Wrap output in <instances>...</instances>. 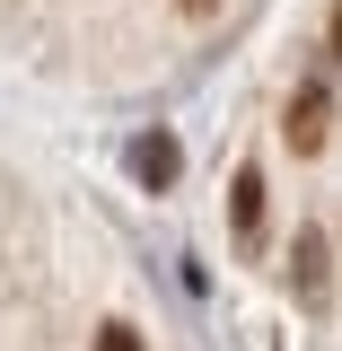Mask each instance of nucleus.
Here are the masks:
<instances>
[{
  "instance_id": "obj_2",
  "label": "nucleus",
  "mask_w": 342,
  "mask_h": 351,
  "mask_svg": "<svg viewBox=\"0 0 342 351\" xmlns=\"http://www.w3.org/2000/svg\"><path fill=\"white\" fill-rule=\"evenodd\" d=\"M334 132V88H299L290 97V149H325Z\"/></svg>"
},
{
  "instance_id": "obj_5",
  "label": "nucleus",
  "mask_w": 342,
  "mask_h": 351,
  "mask_svg": "<svg viewBox=\"0 0 342 351\" xmlns=\"http://www.w3.org/2000/svg\"><path fill=\"white\" fill-rule=\"evenodd\" d=\"M97 351H141V334H132V325H106V334H97Z\"/></svg>"
},
{
  "instance_id": "obj_7",
  "label": "nucleus",
  "mask_w": 342,
  "mask_h": 351,
  "mask_svg": "<svg viewBox=\"0 0 342 351\" xmlns=\"http://www.w3.org/2000/svg\"><path fill=\"white\" fill-rule=\"evenodd\" d=\"M175 9H193V18H202V9H219V0H175Z\"/></svg>"
},
{
  "instance_id": "obj_1",
  "label": "nucleus",
  "mask_w": 342,
  "mask_h": 351,
  "mask_svg": "<svg viewBox=\"0 0 342 351\" xmlns=\"http://www.w3.org/2000/svg\"><path fill=\"white\" fill-rule=\"evenodd\" d=\"M175 167H184L175 132H141V141H132V176H141L149 193H167V184H175Z\"/></svg>"
},
{
  "instance_id": "obj_4",
  "label": "nucleus",
  "mask_w": 342,
  "mask_h": 351,
  "mask_svg": "<svg viewBox=\"0 0 342 351\" xmlns=\"http://www.w3.org/2000/svg\"><path fill=\"white\" fill-rule=\"evenodd\" d=\"M290 272H299V290H307V299L325 290V237H316V228L299 237V263H290Z\"/></svg>"
},
{
  "instance_id": "obj_3",
  "label": "nucleus",
  "mask_w": 342,
  "mask_h": 351,
  "mask_svg": "<svg viewBox=\"0 0 342 351\" xmlns=\"http://www.w3.org/2000/svg\"><path fill=\"white\" fill-rule=\"evenodd\" d=\"M228 219H237V246H263V167H237V184H228Z\"/></svg>"
},
{
  "instance_id": "obj_6",
  "label": "nucleus",
  "mask_w": 342,
  "mask_h": 351,
  "mask_svg": "<svg viewBox=\"0 0 342 351\" xmlns=\"http://www.w3.org/2000/svg\"><path fill=\"white\" fill-rule=\"evenodd\" d=\"M325 36H334V62H342V9H334V27H325Z\"/></svg>"
}]
</instances>
